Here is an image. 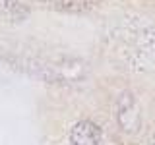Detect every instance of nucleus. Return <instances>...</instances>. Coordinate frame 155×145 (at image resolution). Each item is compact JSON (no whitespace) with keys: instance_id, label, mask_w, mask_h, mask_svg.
Instances as JSON below:
<instances>
[{"instance_id":"nucleus-1","label":"nucleus","mask_w":155,"mask_h":145,"mask_svg":"<svg viewBox=\"0 0 155 145\" xmlns=\"http://www.w3.org/2000/svg\"><path fill=\"white\" fill-rule=\"evenodd\" d=\"M0 60L14 70L27 72L29 76L43 79L47 83H76L87 76V66L78 56L54 54L33 48H6L0 47Z\"/></svg>"},{"instance_id":"nucleus-5","label":"nucleus","mask_w":155,"mask_h":145,"mask_svg":"<svg viewBox=\"0 0 155 145\" xmlns=\"http://www.w3.org/2000/svg\"><path fill=\"white\" fill-rule=\"evenodd\" d=\"M29 10L21 0H0V21L4 23H21L27 19Z\"/></svg>"},{"instance_id":"nucleus-7","label":"nucleus","mask_w":155,"mask_h":145,"mask_svg":"<svg viewBox=\"0 0 155 145\" xmlns=\"http://www.w3.org/2000/svg\"><path fill=\"white\" fill-rule=\"evenodd\" d=\"M147 145H155V120H153V124L149 126V132H147Z\"/></svg>"},{"instance_id":"nucleus-3","label":"nucleus","mask_w":155,"mask_h":145,"mask_svg":"<svg viewBox=\"0 0 155 145\" xmlns=\"http://www.w3.org/2000/svg\"><path fill=\"white\" fill-rule=\"evenodd\" d=\"M114 122L120 132H124L126 135H136L142 130V108L134 93L124 91L118 97L114 106Z\"/></svg>"},{"instance_id":"nucleus-6","label":"nucleus","mask_w":155,"mask_h":145,"mask_svg":"<svg viewBox=\"0 0 155 145\" xmlns=\"http://www.w3.org/2000/svg\"><path fill=\"white\" fill-rule=\"evenodd\" d=\"M39 4H45L48 8L60 10V12H87L93 8L95 0H37Z\"/></svg>"},{"instance_id":"nucleus-4","label":"nucleus","mask_w":155,"mask_h":145,"mask_svg":"<svg viewBox=\"0 0 155 145\" xmlns=\"http://www.w3.org/2000/svg\"><path fill=\"white\" fill-rule=\"evenodd\" d=\"M70 139L74 145H101L103 134H101L99 126H95L91 120H81L74 126Z\"/></svg>"},{"instance_id":"nucleus-2","label":"nucleus","mask_w":155,"mask_h":145,"mask_svg":"<svg viewBox=\"0 0 155 145\" xmlns=\"http://www.w3.org/2000/svg\"><path fill=\"white\" fill-rule=\"evenodd\" d=\"M124 45L132 58L142 64H155V23L136 21L124 31Z\"/></svg>"}]
</instances>
